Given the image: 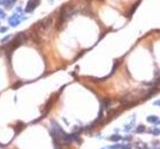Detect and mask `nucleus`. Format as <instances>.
<instances>
[{
    "mask_svg": "<svg viewBox=\"0 0 160 149\" xmlns=\"http://www.w3.org/2000/svg\"><path fill=\"white\" fill-rule=\"evenodd\" d=\"M23 126H24V124L22 123V122H18L15 126H14V130H15V133L17 134L19 131H21V129L23 128Z\"/></svg>",
    "mask_w": 160,
    "mask_h": 149,
    "instance_id": "39448f33",
    "label": "nucleus"
},
{
    "mask_svg": "<svg viewBox=\"0 0 160 149\" xmlns=\"http://www.w3.org/2000/svg\"><path fill=\"white\" fill-rule=\"evenodd\" d=\"M10 38H11V35H7V36L3 37L1 40H0V42H1V43H5V42H7L8 39H10Z\"/></svg>",
    "mask_w": 160,
    "mask_h": 149,
    "instance_id": "0eeeda50",
    "label": "nucleus"
},
{
    "mask_svg": "<svg viewBox=\"0 0 160 149\" xmlns=\"http://www.w3.org/2000/svg\"><path fill=\"white\" fill-rule=\"evenodd\" d=\"M145 129V126H139L138 128H137V129H136V132H141V131H143Z\"/></svg>",
    "mask_w": 160,
    "mask_h": 149,
    "instance_id": "9b49d317",
    "label": "nucleus"
},
{
    "mask_svg": "<svg viewBox=\"0 0 160 149\" xmlns=\"http://www.w3.org/2000/svg\"><path fill=\"white\" fill-rule=\"evenodd\" d=\"M0 27H1V23H0Z\"/></svg>",
    "mask_w": 160,
    "mask_h": 149,
    "instance_id": "2eb2a0df",
    "label": "nucleus"
},
{
    "mask_svg": "<svg viewBox=\"0 0 160 149\" xmlns=\"http://www.w3.org/2000/svg\"><path fill=\"white\" fill-rule=\"evenodd\" d=\"M153 132H154L155 134H160V130H154Z\"/></svg>",
    "mask_w": 160,
    "mask_h": 149,
    "instance_id": "ddd939ff",
    "label": "nucleus"
},
{
    "mask_svg": "<svg viewBox=\"0 0 160 149\" xmlns=\"http://www.w3.org/2000/svg\"><path fill=\"white\" fill-rule=\"evenodd\" d=\"M17 0H3L2 5L6 9H11V7L16 3Z\"/></svg>",
    "mask_w": 160,
    "mask_h": 149,
    "instance_id": "20e7f679",
    "label": "nucleus"
},
{
    "mask_svg": "<svg viewBox=\"0 0 160 149\" xmlns=\"http://www.w3.org/2000/svg\"><path fill=\"white\" fill-rule=\"evenodd\" d=\"M8 31V28L7 27H0V33H5Z\"/></svg>",
    "mask_w": 160,
    "mask_h": 149,
    "instance_id": "1a4fd4ad",
    "label": "nucleus"
},
{
    "mask_svg": "<svg viewBox=\"0 0 160 149\" xmlns=\"http://www.w3.org/2000/svg\"><path fill=\"white\" fill-rule=\"evenodd\" d=\"M2 3H3V0H0V5H1Z\"/></svg>",
    "mask_w": 160,
    "mask_h": 149,
    "instance_id": "4468645a",
    "label": "nucleus"
},
{
    "mask_svg": "<svg viewBox=\"0 0 160 149\" xmlns=\"http://www.w3.org/2000/svg\"><path fill=\"white\" fill-rule=\"evenodd\" d=\"M147 120L149 121V122H156V121L158 120V117L157 116H148Z\"/></svg>",
    "mask_w": 160,
    "mask_h": 149,
    "instance_id": "423d86ee",
    "label": "nucleus"
},
{
    "mask_svg": "<svg viewBox=\"0 0 160 149\" xmlns=\"http://www.w3.org/2000/svg\"><path fill=\"white\" fill-rule=\"evenodd\" d=\"M28 39V36H27V34L24 33V32H21V33H19L17 34V35L13 38L12 41L8 44L7 46V49H6V52H7V55L8 57L10 58V55L12 54V52L14 51L16 48H18V47L23 44L26 40Z\"/></svg>",
    "mask_w": 160,
    "mask_h": 149,
    "instance_id": "f257e3e1",
    "label": "nucleus"
},
{
    "mask_svg": "<svg viewBox=\"0 0 160 149\" xmlns=\"http://www.w3.org/2000/svg\"><path fill=\"white\" fill-rule=\"evenodd\" d=\"M26 18L23 17V15L21 14H19V13H15V14H13L9 20H8V23L11 27H13V28H15V27H17L20 23H21L23 20H25Z\"/></svg>",
    "mask_w": 160,
    "mask_h": 149,
    "instance_id": "f03ea898",
    "label": "nucleus"
},
{
    "mask_svg": "<svg viewBox=\"0 0 160 149\" xmlns=\"http://www.w3.org/2000/svg\"><path fill=\"white\" fill-rule=\"evenodd\" d=\"M39 4H40V0H29L27 2V4H26L25 12L26 13H32Z\"/></svg>",
    "mask_w": 160,
    "mask_h": 149,
    "instance_id": "7ed1b4c3",
    "label": "nucleus"
},
{
    "mask_svg": "<svg viewBox=\"0 0 160 149\" xmlns=\"http://www.w3.org/2000/svg\"><path fill=\"white\" fill-rule=\"evenodd\" d=\"M155 105H160V100H156L155 103H154Z\"/></svg>",
    "mask_w": 160,
    "mask_h": 149,
    "instance_id": "f8f14e48",
    "label": "nucleus"
},
{
    "mask_svg": "<svg viewBox=\"0 0 160 149\" xmlns=\"http://www.w3.org/2000/svg\"><path fill=\"white\" fill-rule=\"evenodd\" d=\"M120 138H121V137H120L119 135H115V136H112L110 139H111V140H113V141H117V140H119Z\"/></svg>",
    "mask_w": 160,
    "mask_h": 149,
    "instance_id": "9d476101",
    "label": "nucleus"
},
{
    "mask_svg": "<svg viewBox=\"0 0 160 149\" xmlns=\"http://www.w3.org/2000/svg\"><path fill=\"white\" fill-rule=\"evenodd\" d=\"M5 17H6V14H5L4 10L0 8V19H4Z\"/></svg>",
    "mask_w": 160,
    "mask_h": 149,
    "instance_id": "6e6552de",
    "label": "nucleus"
}]
</instances>
